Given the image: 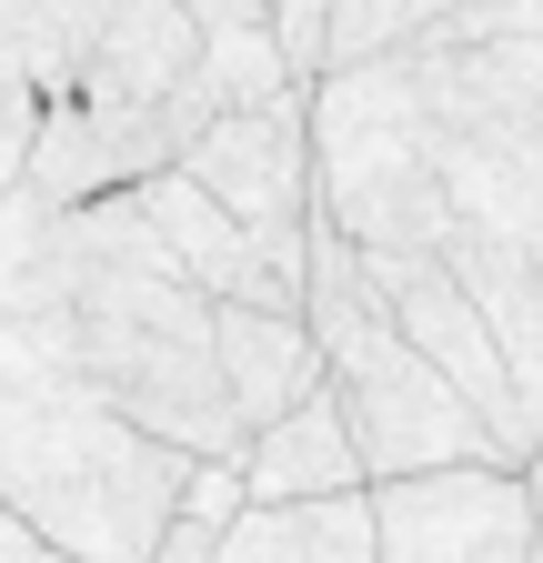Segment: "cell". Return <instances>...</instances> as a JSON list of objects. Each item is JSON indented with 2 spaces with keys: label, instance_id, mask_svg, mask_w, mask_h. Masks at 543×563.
<instances>
[{
  "label": "cell",
  "instance_id": "cell-3",
  "mask_svg": "<svg viewBox=\"0 0 543 563\" xmlns=\"http://www.w3.org/2000/svg\"><path fill=\"white\" fill-rule=\"evenodd\" d=\"M191 453L142 433L41 312L0 322V504L71 563H142Z\"/></svg>",
  "mask_w": 543,
  "mask_h": 563
},
{
  "label": "cell",
  "instance_id": "cell-15",
  "mask_svg": "<svg viewBox=\"0 0 543 563\" xmlns=\"http://www.w3.org/2000/svg\"><path fill=\"white\" fill-rule=\"evenodd\" d=\"M0 563H71V553H60V543H41L11 504H0Z\"/></svg>",
  "mask_w": 543,
  "mask_h": 563
},
{
  "label": "cell",
  "instance_id": "cell-4",
  "mask_svg": "<svg viewBox=\"0 0 543 563\" xmlns=\"http://www.w3.org/2000/svg\"><path fill=\"white\" fill-rule=\"evenodd\" d=\"M302 322H312V352H322V383L343 393V422H353V453H363V483L383 473H433V463H523L453 373H433L402 322L373 302L363 282V252L343 242L312 211V282H302Z\"/></svg>",
  "mask_w": 543,
  "mask_h": 563
},
{
  "label": "cell",
  "instance_id": "cell-17",
  "mask_svg": "<svg viewBox=\"0 0 543 563\" xmlns=\"http://www.w3.org/2000/svg\"><path fill=\"white\" fill-rule=\"evenodd\" d=\"M523 483H533V553H523V563H543V443L523 453Z\"/></svg>",
  "mask_w": 543,
  "mask_h": 563
},
{
  "label": "cell",
  "instance_id": "cell-12",
  "mask_svg": "<svg viewBox=\"0 0 543 563\" xmlns=\"http://www.w3.org/2000/svg\"><path fill=\"white\" fill-rule=\"evenodd\" d=\"M473 11V0H332V31H322V70L332 60H373V51H402L423 41L433 21Z\"/></svg>",
  "mask_w": 543,
  "mask_h": 563
},
{
  "label": "cell",
  "instance_id": "cell-16",
  "mask_svg": "<svg viewBox=\"0 0 543 563\" xmlns=\"http://www.w3.org/2000/svg\"><path fill=\"white\" fill-rule=\"evenodd\" d=\"M201 31H232V21H272V0H181Z\"/></svg>",
  "mask_w": 543,
  "mask_h": 563
},
{
  "label": "cell",
  "instance_id": "cell-7",
  "mask_svg": "<svg viewBox=\"0 0 543 563\" xmlns=\"http://www.w3.org/2000/svg\"><path fill=\"white\" fill-rule=\"evenodd\" d=\"M363 282H373V302L402 322V342H413L433 373H453V383L473 393V412H484L513 453L543 443V412L523 402V383H513V363H503V332L484 322V302H473L433 252H363Z\"/></svg>",
  "mask_w": 543,
  "mask_h": 563
},
{
  "label": "cell",
  "instance_id": "cell-14",
  "mask_svg": "<svg viewBox=\"0 0 543 563\" xmlns=\"http://www.w3.org/2000/svg\"><path fill=\"white\" fill-rule=\"evenodd\" d=\"M272 31H282L292 70L312 81V70H322V31H332V0H272Z\"/></svg>",
  "mask_w": 543,
  "mask_h": 563
},
{
  "label": "cell",
  "instance_id": "cell-8",
  "mask_svg": "<svg viewBox=\"0 0 543 563\" xmlns=\"http://www.w3.org/2000/svg\"><path fill=\"white\" fill-rule=\"evenodd\" d=\"M131 201H142V222L162 232V252H171L212 302H272V312H302L312 252H272V242L242 222V211H222L181 162L142 172V181H131Z\"/></svg>",
  "mask_w": 543,
  "mask_h": 563
},
{
  "label": "cell",
  "instance_id": "cell-6",
  "mask_svg": "<svg viewBox=\"0 0 543 563\" xmlns=\"http://www.w3.org/2000/svg\"><path fill=\"white\" fill-rule=\"evenodd\" d=\"M171 162L222 211H242L272 252H312V81L252 111H212Z\"/></svg>",
  "mask_w": 543,
  "mask_h": 563
},
{
  "label": "cell",
  "instance_id": "cell-5",
  "mask_svg": "<svg viewBox=\"0 0 543 563\" xmlns=\"http://www.w3.org/2000/svg\"><path fill=\"white\" fill-rule=\"evenodd\" d=\"M533 483L523 463H433L373 483V563H523Z\"/></svg>",
  "mask_w": 543,
  "mask_h": 563
},
{
  "label": "cell",
  "instance_id": "cell-1",
  "mask_svg": "<svg viewBox=\"0 0 543 563\" xmlns=\"http://www.w3.org/2000/svg\"><path fill=\"white\" fill-rule=\"evenodd\" d=\"M312 211L353 252H433L543 412V41H413L312 70Z\"/></svg>",
  "mask_w": 543,
  "mask_h": 563
},
{
  "label": "cell",
  "instance_id": "cell-10",
  "mask_svg": "<svg viewBox=\"0 0 543 563\" xmlns=\"http://www.w3.org/2000/svg\"><path fill=\"white\" fill-rule=\"evenodd\" d=\"M212 563H373V483L353 493H292V504H252L222 523Z\"/></svg>",
  "mask_w": 543,
  "mask_h": 563
},
{
  "label": "cell",
  "instance_id": "cell-11",
  "mask_svg": "<svg viewBox=\"0 0 543 563\" xmlns=\"http://www.w3.org/2000/svg\"><path fill=\"white\" fill-rule=\"evenodd\" d=\"M212 322H222V383H232L242 443H252L282 402H302L322 383V352H312L302 312H272V302H212Z\"/></svg>",
  "mask_w": 543,
  "mask_h": 563
},
{
  "label": "cell",
  "instance_id": "cell-9",
  "mask_svg": "<svg viewBox=\"0 0 543 563\" xmlns=\"http://www.w3.org/2000/svg\"><path fill=\"white\" fill-rule=\"evenodd\" d=\"M363 483V453H353V422H343V393L312 383L302 402H282L242 443V493L252 504H292V493H353Z\"/></svg>",
  "mask_w": 543,
  "mask_h": 563
},
{
  "label": "cell",
  "instance_id": "cell-13",
  "mask_svg": "<svg viewBox=\"0 0 543 563\" xmlns=\"http://www.w3.org/2000/svg\"><path fill=\"white\" fill-rule=\"evenodd\" d=\"M232 514H242V504H232ZM232 514H222V504H191V493H181V504H171V523L152 533V553H142V563H212Z\"/></svg>",
  "mask_w": 543,
  "mask_h": 563
},
{
  "label": "cell",
  "instance_id": "cell-2",
  "mask_svg": "<svg viewBox=\"0 0 543 563\" xmlns=\"http://www.w3.org/2000/svg\"><path fill=\"white\" fill-rule=\"evenodd\" d=\"M41 322L142 433L181 443L191 463H212V453L242 463V412H232V383H222L212 292L162 252V232L142 222L131 191L71 201L51 222Z\"/></svg>",
  "mask_w": 543,
  "mask_h": 563
}]
</instances>
